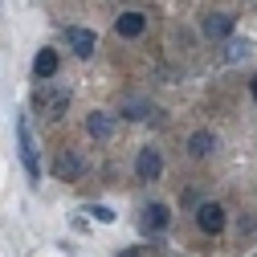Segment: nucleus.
Returning <instances> with one entry per match:
<instances>
[{"label":"nucleus","mask_w":257,"mask_h":257,"mask_svg":"<svg viewBox=\"0 0 257 257\" xmlns=\"http://www.w3.org/2000/svg\"><path fill=\"white\" fill-rule=\"evenodd\" d=\"M17 147H21V164H25V172L33 176V180H41L37 143H33V131H29V118H25V114H17Z\"/></svg>","instance_id":"nucleus-1"},{"label":"nucleus","mask_w":257,"mask_h":257,"mask_svg":"<svg viewBox=\"0 0 257 257\" xmlns=\"http://www.w3.org/2000/svg\"><path fill=\"white\" fill-rule=\"evenodd\" d=\"M37 106L45 110V118H61L66 114V106H70V90H37Z\"/></svg>","instance_id":"nucleus-2"},{"label":"nucleus","mask_w":257,"mask_h":257,"mask_svg":"<svg viewBox=\"0 0 257 257\" xmlns=\"http://www.w3.org/2000/svg\"><path fill=\"white\" fill-rule=\"evenodd\" d=\"M49 172H53V180H78L82 176V159L74 151H57L53 164H49Z\"/></svg>","instance_id":"nucleus-3"},{"label":"nucleus","mask_w":257,"mask_h":257,"mask_svg":"<svg viewBox=\"0 0 257 257\" xmlns=\"http://www.w3.org/2000/svg\"><path fill=\"white\" fill-rule=\"evenodd\" d=\"M168 220H172L168 204H147V208H143V220H139V229H143L147 237H155V233L168 229Z\"/></svg>","instance_id":"nucleus-4"},{"label":"nucleus","mask_w":257,"mask_h":257,"mask_svg":"<svg viewBox=\"0 0 257 257\" xmlns=\"http://www.w3.org/2000/svg\"><path fill=\"white\" fill-rule=\"evenodd\" d=\"M135 172H139V180H159V176H164V159H159L155 147H143L135 155Z\"/></svg>","instance_id":"nucleus-5"},{"label":"nucleus","mask_w":257,"mask_h":257,"mask_svg":"<svg viewBox=\"0 0 257 257\" xmlns=\"http://www.w3.org/2000/svg\"><path fill=\"white\" fill-rule=\"evenodd\" d=\"M66 41H70V49H74L78 57H90V53H94V45H98V37H94L90 29H78V25H70V29H66Z\"/></svg>","instance_id":"nucleus-6"},{"label":"nucleus","mask_w":257,"mask_h":257,"mask_svg":"<svg viewBox=\"0 0 257 257\" xmlns=\"http://www.w3.org/2000/svg\"><path fill=\"white\" fill-rule=\"evenodd\" d=\"M196 224H200L204 233L216 237V233L224 229V208H220V204H200V208H196Z\"/></svg>","instance_id":"nucleus-7"},{"label":"nucleus","mask_w":257,"mask_h":257,"mask_svg":"<svg viewBox=\"0 0 257 257\" xmlns=\"http://www.w3.org/2000/svg\"><path fill=\"white\" fill-rule=\"evenodd\" d=\"M86 131H90V139H110L114 135V114L110 110H94L86 118Z\"/></svg>","instance_id":"nucleus-8"},{"label":"nucleus","mask_w":257,"mask_h":257,"mask_svg":"<svg viewBox=\"0 0 257 257\" xmlns=\"http://www.w3.org/2000/svg\"><path fill=\"white\" fill-rule=\"evenodd\" d=\"M233 25H237V17H229V13H212V17H204V37H229Z\"/></svg>","instance_id":"nucleus-9"},{"label":"nucleus","mask_w":257,"mask_h":257,"mask_svg":"<svg viewBox=\"0 0 257 257\" xmlns=\"http://www.w3.org/2000/svg\"><path fill=\"white\" fill-rule=\"evenodd\" d=\"M33 74H37V82H45V78L57 74V49H37V57H33Z\"/></svg>","instance_id":"nucleus-10"},{"label":"nucleus","mask_w":257,"mask_h":257,"mask_svg":"<svg viewBox=\"0 0 257 257\" xmlns=\"http://www.w3.org/2000/svg\"><path fill=\"white\" fill-rule=\"evenodd\" d=\"M114 29H118V37H139L143 29H147V17H143V13H122V17L114 21Z\"/></svg>","instance_id":"nucleus-11"},{"label":"nucleus","mask_w":257,"mask_h":257,"mask_svg":"<svg viewBox=\"0 0 257 257\" xmlns=\"http://www.w3.org/2000/svg\"><path fill=\"white\" fill-rule=\"evenodd\" d=\"M212 147H216V135H212V131H196V135L188 139V151L196 155V159H204V155H208Z\"/></svg>","instance_id":"nucleus-12"},{"label":"nucleus","mask_w":257,"mask_h":257,"mask_svg":"<svg viewBox=\"0 0 257 257\" xmlns=\"http://www.w3.org/2000/svg\"><path fill=\"white\" fill-rule=\"evenodd\" d=\"M147 114H151V106H147V102H139V98L126 102V118H147Z\"/></svg>","instance_id":"nucleus-13"},{"label":"nucleus","mask_w":257,"mask_h":257,"mask_svg":"<svg viewBox=\"0 0 257 257\" xmlns=\"http://www.w3.org/2000/svg\"><path fill=\"white\" fill-rule=\"evenodd\" d=\"M249 53V41H229V49H224V57H229V61H241Z\"/></svg>","instance_id":"nucleus-14"},{"label":"nucleus","mask_w":257,"mask_h":257,"mask_svg":"<svg viewBox=\"0 0 257 257\" xmlns=\"http://www.w3.org/2000/svg\"><path fill=\"white\" fill-rule=\"evenodd\" d=\"M86 212H94V220H114V212H110L106 204H90Z\"/></svg>","instance_id":"nucleus-15"},{"label":"nucleus","mask_w":257,"mask_h":257,"mask_svg":"<svg viewBox=\"0 0 257 257\" xmlns=\"http://www.w3.org/2000/svg\"><path fill=\"white\" fill-rule=\"evenodd\" d=\"M118 257H139V249H122V253H118Z\"/></svg>","instance_id":"nucleus-16"},{"label":"nucleus","mask_w":257,"mask_h":257,"mask_svg":"<svg viewBox=\"0 0 257 257\" xmlns=\"http://www.w3.org/2000/svg\"><path fill=\"white\" fill-rule=\"evenodd\" d=\"M249 94H253V102H257V78H253V82H249Z\"/></svg>","instance_id":"nucleus-17"}]
</instances>
